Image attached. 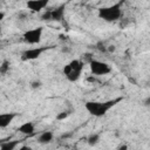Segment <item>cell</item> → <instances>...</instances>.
Returning a JSON list of instances; mask_svg holds the SVG:
<instances>
[{
    "instance_id": "obj_1",
    "label": "cell",
    "mask_w": 150,
    "mask_h": 150,
    "mask_svg": "<svg viewBox=\"0 0 150 150\" xmlns=\"http://www.w3.org/2000/svg\"><path fill=\"white\" fill-rule=\"evenodd\" d=\"M123 97H116L114 100H109L105 102H97V101H87L84 103V108L87 109V111L96 117H101L104 116L109 109H111L112 107H115L117 103L122 102Z\"/></svg>"
},
{
    "instance_id": "obj_2",
    "label": "cell",
    "mask_w": 150,
    "mask_h": 150,
    "mask_svg": "<svg viewBox=\"0 0 150 150\" xmlns=\"http://www.w3.org/2000/svg\"><path fill=\"white\" fill-rule=\"evenodd\" d=\"M123 0H120L118 2L108 6V7H101L97 11V15L100 19L107 21V22H112V21H117L121 19V16L123 15L122 12V5H123Z\"/></svg>"
},
{
    "instance_id": "obj_3",
    "label": "cell",
    "mask_w": 150,
    "mask_h": 150,
    "mask_svg": "<svg viewBox=\"0 0 150 150\" xmlns=\"http://www.w3.org/2000/svg\"><path fill=\"white\" fill-rule=\"evenodd\" d=\"M83 67H84V62L82 60L79 59L71 60L69 63H67L63 67V75L69 82H76L81 77Z\"/></svg>"
},
{
    "instance_id": "obj_4",
    "label": "cell",
    "mask_w": 150,
    "mask_h": 150,
    "mask_svg": "<svg viewBox=\"0 0 150 150\" xmlns=\"http://www.w3.org/2000/svg\"><path fill=\"white\" fill-rule=\"evenodd\" d=\"M54 46H42V47H36V48H30L26 49L21 53V60L22 61H32L39 59L46 50L53 49Z\"/></svg>"
},
{
    "instance_id": "obj_5",
    "label": "cell",
    "mask_w": 150,
    "mask_h": 150,
    "mask_svg": "<svg viewBox=\"0 0 150 150\" xmlns=\"http://www.w3.org/2000/svg\"><path fill=\"white\" fill-rule=\"evenodd\" d=\"M89 68L93 75L96 76H102V75H107L111 71V68L108 63L103 62V61H98V60H91L89 62Z\"/></svg>"
},
{
    "instance_id": "obj_6",
    "label": "cell",
    "mask_w": 150,
    "mask_h": 150,
    "mask_svg": "<svg viewBox=\"0 0 150 150\" xmlns=\"http://www.w3.org/2000/svg\"><path fill=\"white\" fill-rule=\"evenodd\" d=\"M42 32H43V28L42 27H35L33 29H28L23 33L22 38L25 40V42L29 43V45H36L41 41V38H42Z\"/></svg>"
},
{
    "instance_id": "obj_7",
    "label": "cell",
    "mask_w": 150,
    "mask_h": 150,
    "mask_svg": "<svg viewBox=\"0 0 150 150\" xmlns=\"http://www.w3.org/2000/svg\"><path fill=\"white\" fill-rule=\"evenodd\" d=\"M49 4V0H27V8L34 13H39L45 9Z\"/></svg>"
},
{
    "instance_id": "obj_8",
    "label": "cell",
    "mask_w": 150,
    "mask_h": 150,
    "mask_svg": "<svg viewBox=\"0 0 150 150\" xmlns=\"http://www.w3.org/2000/svg\"><path fill=\"white\" fill-rule=\"evenodd\" d=\"M64 12H66V4H62L57 6L56 8L50 9V15H52V21H57L61 22L64 18Z\"/></svg>"
},
{
    "instance_id": "obj_9",
    "label": "cell",
    "mask_w": 150,
    "mask_h": 150,
    "mask_svg": "<svg viewBox=\"0 0 150 150\" xmlns=\"http://www.w3.org/2000/svg\"><path fill=\"white\" fill-rule=\"evenodd\" d=\"M18 116H19L18 112H4V114H1L0 115V128L4 129L6 127H8L13 122V120Z\"/></svg>"
},
{
    "instance_id": "obj_10",
    "label": "cell",
    "mask_w": 150,
    "mask_h": 150,
    "mask_svg": "<svg viewBox=\"0 0 150 150\" xmlns=\"http://www.w3.org/2000/svg\"><path fill=\"white\" fill-rule=\"evenodd\" d=\"M18 131L23 135H33L35 131V125L33 122H25L18 128Z\"/></svg>"
},
{
    "instance_id": "obj_11",
    "label": "cell",
    "mask_w": 150,
    "mask_h": 150,
    "mask_svg": "<svg viewBox=\"0 0 150 150\" xmlns=\"http://www.w3.org/2000/svg\"><path fill=\"white\" fill-rule=\"evenodd\" d=\"M53 137H54V135H53L52 131H43L38 137V142L40 144H48L53 141Z\"/></svg>"
},
{
    "instance_id": "obj_12",
    "label": "cell",
    "mask_w": 150,
    "mask_h": 150,
    "mask_svg": "<svg viewBox=\"0 0 150 150\" xmlns=\"http://www.w3.org/2000/svg\"><path fill=\"white\" fill-rule=\"evenodd\" d=\"M22 141H7V142H1L0 143V149L1 150H14Z\"/></svg>"
},
{
    "instance_id": "obj_13",
    "label": "cell",
    "mask_w": 150,
    "mask_h": 150,
    "mask_svg": "<svg viewBox=\"0 0 150 150\" xmlns=\"http://www.w3.org/2000/svg\"><path fill=\"white\" fill-rule=\"evenodd\" d=\"M87 142H88V144L91 145V146L96 145V144L100 142V135H98V134H91V135L88 137Z\"/></svg>"
},
{
    "instance_id": "obj_14",
    "label": "cell",
    "mask_w": 150,
    "mask_h": 150,
    "mask_svg": "<svg viewBox=\"0 0 150 150\" xmlns=\"http://www.w3.org/2000/svg\"><path fill=\"white\" fill-rule=\"evenodd\" d=\"M9 66H11L9 61H8V60H4L2 63H1V66H0V73H1L2 75L7 74V71L9 70Z\"/></svg>"
},
{
    "instance_id": "obj_15",
    "label": "cell",
    "mask_w": 150,
    "mask_h": 150,
    "mask_svg": "<svg viewBox=\"0 0 150 150\" xmlns=\"http://www.w3.org/2000/svg\"><path fill=\"white\" fill-rule=\"evenodd\" d=\"M71 112L69 111V110H66V111H61L57 116H56V120H59V121H62V120H64V118H67L69 115H70Z\"/></svg>"
},
{
    "instance_id": "obj_16",
    "label": "cell",
    "mask_w": 150,
    "mask_h": 150,
    "mask_svg": "<svg viewBox=\"0 0 150 150\" xmlns=\"http://www.w3.org/2000/svg\"><path fill=\"white\" fill-rule=\"evenodd\" d=\"M41 20L43 21H52V15H50V9L49 11H46L42 15H41Z\"/></svg>"
},
{
    "instance_id": "obj_17",
    "label": "cell",
    "mask_w": 150,
    "mask_h": 150,
    "mask_svg": "<svg viewBox=\"0 0 150 150\" xmlns=\"http://www.w3.org/2000/svg\"><path fill=\"white\" fill-rule=\"evenodd\" d=\"M41 84H42V83H41L40 81H32V82H30V87H32L33 89H38V88H40Z\"/></svg>"
},
{
    "instance_id": "obj_18",
    "label": "cell",
    "mask_w": 150,
    "mask_h": 150,
    "mask_svg": "<svg viewBox=\"0 0 150 150\" xmlns=\"http://www.w3.org/2000/svg\"><path fill=\"white\" fill-rule=\"evenodd\" d=\"M96 48H97L98 50H101V52H107V50H108V49H107V47H105L103 43H97Z\"/></svg>"
},
{
    "instance_id": "obj_19",
    "label": "cell",
    "mask_w": 150,
    "mask_h": 150,
    "mask_svg": "<svg viewBox=\"0 0 150 150\" xmlns=\"http://www.w3.org/2000/svg\"><path fill=\"white\" fill-rule=\"evenodd\" d=\"M143 103H144V105H150V96L146 97V98L143 101Z\"/></svg>"
},
{
    "instance_id": "obj_20",
    "label": "cell",
    "mask_w": 150,
    "mask_h": 150,
    "mask_svg": "<svg viewBox=\"0 0 150 150\" xmlns=\"http://www.w3.org/2000/svg\"><path fill=\"white\" fill-rule=\"evenodd\" d=\"M107 49H108V52H115V46H108L107 47Z\"/></svg>"
},
{
    "instance_id": "obj_21",
    "label": "cell",
    "mask_w": 150,
    "mask_h": 150,
    "mask_svg": "<svg viewBox=\"0 0 150 150\" xmlns=\"http://www.w3.org/2000/svg\"><path fill=\"white\" fill-rule=\"evenodd\" d=\"M71 136V134H63L62 136H61V138H68V137H70Z\"/></svg>"
},
{
    "instance_id": "obj_22",
    "label": "cell",
    "mask_w": 150,
    "mask_h": 150,
    "mask_svg": "<svg viewBox=\"0 0 150 150\" xmlns=\"http://www.w3.org/2000/svg\"><path fill=\"white\" fill-rule=\"evenodd\" d=\"M29 149H30L29 146H21L20 148V150H29Z\"/></svg>"
},
{
    "instance_id": "obj_23",
    "label": "cell",
    "mask_w": 150,
    "mask_h": 150,
    "mask_svg": "<svg viewBox=\"0 0 150 150\" xmlns=\"http://www.w3.org/2000/svg\"><path fill=\"white\" fill-rule=\"evenodd\" d=\"M4 16H5V13L1 12V13H0V20H4Z\"/></svg>"
},
{
    "instance_id": "obj_24",
    "label": "cell",
    "mask_w": 150,
    "mask_h": 150,
    "mask_svg": "<svg viewBox=\"0 0 150 150\" xmlns=\"http://www.w3.org/2000/svg\"><path fill=\"white\" fill-rule=\"evenodd\" d=\"M62 52H70V49H69V48H63Z\"/></svg>"
},
{
    "instance_id": "obj_25",
    "label": "cell",
    "mask_w": 150,
    "mask_h": 150,
    "mask_svg": "<svg viewBox=\"0 0 150 150\" xmlns=\"http://www.w3.org/2000/svg\"><path fill=\"white\" fill-rule=\"evenodd\" d=\"M120 149H127V146L125 145H122V146H120Z\"/></svg>"
}]
</instances>
